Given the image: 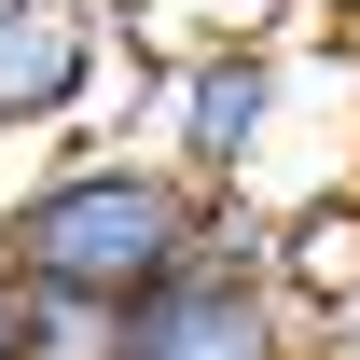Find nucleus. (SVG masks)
I'll return each instance as SVG.
<instances>
[{"mask_svg": "<svg viewBox=\"0 0 360 360\" xmlns=\"http://www.w3.org/2000/svg\"><path fill=\"white\" fill-rule=\"evenodd\" d=\"M97 14H111V28H125L139 56H153V28H167V0H97Z\"/></svg>", "mask_w": 360, "mask_h": 360, "instance_id": "nucleus-7", "label": "nucleus"}, {"mask_svg": "<svg viewBox=\"0 0 360 360\" xmlns=\"http://www.w3.org/2000/svg\"><path fill=\"white\" fill-rule=\"evenodd\" d=\"M14 360H125V305H97V291H28V277H14Z\"/></svg>", "mask_w": 360, "mask_h": 360, "instance_id": "nucleus-6", "label": "nucleus"}, {"mask_svg": "<svg viewBox=\"0 0 360 360\" xmlns=\"http://www.w3.org/2000/svg\"><path fill=\"white\" fill-rule=\"evenodd\" d=\"M250 236H264V277L319 319V333L360 305V180H333V194H291V208H250Z\"/></svg>", "mask_w": 360, "mask_h": 360, "instance_id": "nucleus-5", "label": "nucleus"}, {"mask_svg": "<svg viewBox=\"0 0 360 360\" xmlns=\"http://www.w3.org/2000/svg\"><path fill=\"white\" fill-rule=\"evenodd\" d=\"M236 236L208 180H180L153 139H70L0 194V277L28 291H97V305H153Z\"/></svg>", "mask_w": 360, "mask_h": 360, "instance_id": "nucleus-1", "label": "nucleus"}, {"mask_svg": "<svg viewBox=\"0 0 360 360\" xmlns=\"http://www.w3.org/2000/svg\"><path fill=\"white\" fill-rule=\"evenodd\" d=\"M319 42H333V56H347V70H360V14H347V28H319Z\"/></svg>", "mask_w": 360, "mask_h": 360, "instance_id": "nucleus-9", "label": "nucleus"}, {"mask_svg": "<svg viewBox=\"0 0 360 360\" xmlns=\"http://www.w3.org/2000/svg\"><path fill=\"white\" fill-rule=\"evenodd\" d=\"M153 84V56L97 0H0V139H111V111Z\"/></svg>", "mask_w": 360, "mask_h": 360, "instance_id": "nucleus-3", "label": "nucleus"}, {"mask_svg": "<svg viewBox=\"0 0 360 360\" xmlns=\"http://www.w3.org/2000/svg\"><path fill=\"white\" fill-rule=\"evenodd\" d=\"M360 84L347 56L319 42H194V56H153V153L180 180H208L222 208H277V139L305 125V97Z\"/></svg>", "mask_w": 360, "mask_h": 360, "instance_id": "nucleus-2", "label": "nucleus"}, {"mask_svg": "<svg viewBox=\"0 0 360 360\" xmlns=\"http://www.w3.org/2000/svg\"><path fill=\"white\" fill-rule=\"evenodd\" d=\"M125 360H319V319L264 277V236L236 208V236L194 277H167L153 305H125Z\"/></svg>", "mask_w": 360, "mask_h": 360, "instance_id": "nucleus-4", "label": "nucleus"}, {"mask_svg": "<svg viewBox=\"0 0 360 360\" xmlns=\"http://www.w3.org/2000/svg\"><path fill=\"white\" fill-rule=\"evenodd\" d=\"M0 360H14V277H0Z\"/></svg>", "mask_w": 360, "mask_h": 360, "instance_id": "nucleus-10", "label": "nucleus"}, {"mask_svg": "<svg viewBox=\"0 0 360 360\" xmlns=\"http://www.w3.org/2000/svg\"><path fill=\"white\" fill-rule=\"evenodd\" d=\"M319 360H360V305H347V319H333V333H319Z\"/></svg>", "mask_w": 360, "mask_h": 360, "instance_id": "nucleus-8", "label": "nucleus"}]
</instances>
